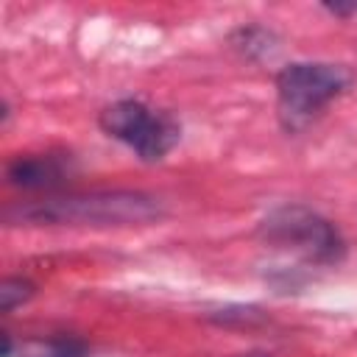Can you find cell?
I'll use <instances>...</instances> for the list:
<instances>
[{"instance_id":"obj_1","label":"cell","mask_w":357,"mask_h":357,"mask_svg":"<svg viewBox=\"0 0 357 357\" xmlns=\"http://www.w3.org/2000/svg\"><path fill=\"white\" fill-rule=\"evenodd\" d=\"M162 215V204L153 195L114 190L67 198H45L20 206L17 218L31 223H73V226H131L151 223Z\"/></svg>"},{"instance_id":"obj_2","label":"cell","mask_w":357,"mask_h":357,"mask_svg":"<svg viewBox=\"0 0 357 357\" xmlns=\"http://www.w3.org/2000/svg\"><path fill=\"white\" fill-rule=\"evenodd\" d=\"M349 86V73L337 64H310L298 61L276 75L279 117L296 131L307 126L329 100H335Z\"/></svg>"},{"instance_id":"obj_3","label":"cell","mask_w":357,"mask_h":357,"mask_svg":"<svg viewBox=\"0 0 357 357\" xmlns=\"http://www.w3.org/2000/svg\"><path fill=\"white\" fill-rule=\"evenodd\" d=\"M100 128L145 162L167 156L181 137L178 123L167 112H156L139 100H117L106 106L100 112Z\"/></svg>"},{"instance_id":"obj_4","label":"cell","mask_w":357,"mask_h":357,"mask_svg":"<svg viewBox=\"0 0 357 357\" xmlns=\"http://www.w3.org/2000/svg\"><path fill=\"white\" fill-rule=\"evenodd\" d=\"M259 231L271 245L293 248L312 262L329 265L343 257L340 231L307 206H279L262 220Z\"/></svg>"},{"instance_id":"obj_5","label":"cell","mask_w":357,"mask_h":357,"mask_svg":"<svg viewBox=\"0 0 357 357\" xmlns=\"http://www.w3.org/2000/svg\"><path fill=\"white\" fill-rule=\"evenodd\" d=\"M73 173L70 156L64 153H36V156H17L8 165V181L22 190H47L59 187Z\"/></svg>"},{"instance_id":"obj_6","label":"cell","mask_w":357,"mask_h":357,"mask_svg":"<svg viewBox=\"0 0 357 357\" xmlns=\"http://www.w3.org/2000/svg\"><path fill=\"white\" fill-rule=\"evenodd\" d=\"M33 357H89L86 346L75 337H50L36 346Z\"/></svg>"},{"instance_id":"obj_7","label":"cell","mask_w":357,"mask_h":357,"mask_svg":"<svg viewBox=\"0 0 357 357\" xmlns=\"http://www.w3.org/2000/svg\"><path fill=\"white\" fill-rule=\"evenodd\" d=\"M33 296V284L28 279H6L0 287V307L3 312H11L17 304L28 301Z\"/></svg>"},{"instance_id":"obj_8","label":"cell","mask_w":357,"mask_h":357,"mask_svg":"<svg viewBox=\"0 0 357 357\" xmlns=\"http://www.w3.org/2000/svg\"><path fill=\"white\" fill-rule=\"evenodd\" d=\"M329 11L343 17V14H357V6H329Z\"/></svg>"}]
</instances>
